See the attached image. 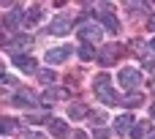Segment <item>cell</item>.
<instances>
[{
	"instance_id": "obj_1",
	"label": "cell",
	"mask_w": 155,
	"mask_h": 139,
	"mask_svg": "<svg viewBox=\"0 0 155 139\" xmlns=\"http://www.w3.org/2000/svg\"><path fill=\"white\" fill-rule=\"evenodd\" d=\"M93 87H95V96L106 104V107H114L120 98H117V93L112 90V79H109V74H98L95 79H93Z\"/></svg>"
},
{
	"instance_id": "obj_2",
	"label": "cell",
	"mask_w": 155,
	"mask_h": 139,
	"mask_svg": "<svg viewBox=\"0 0 155 139\" xmlns=\"http://www.w3.org/2000/svg\"><path fill=\"white\" fill-rule=\"evenodd\" d=\"M117 82H120V87H125L128 93H134V90L142 85V71H136V68L125 66V68H120V74H117Z\"/></svg>"
},
{
	"instance_id": "obj_3",
	"label": "cell",
	"mask_w": 155,
	"mask_h": 139,
	"mask_svg": "<svg viewBox=\"0 0 155 139\" xmlns=\"http://www.w3.org/2000/svg\"><path fill=\"white\" fill-rule=\"evenodd\" d=\"M95 14L101 16V22H104V27H106V30H112V33H117V30H120V25H117V16L112 14V5H109V3H101V5H95Z\"/></svg>"
},
{
	"instance_id": "obj_4",
	"label": "cell",
	"mask_w": 155,
	"mask_h": 139,
	"mask_svg": "<svg viewBox=\"0 0 155 139\" xmlns=\"http://www.w3.org/2000/svg\"><path fill=\"white\" fill-rule=\"evenodd\" d=\"M101 36H104V30H101L95 22H87V25H82V27H79V38H82L87 46H90V44H98V41H101Z\"/></svg>"
},
{
	"instance_id": "obj_5",
	"label": "cell",
	"mask_w": 155,
	"mask_h": 139,
	"mask_svg": "<svg viewBox=\"0 0 155 139\" xmlns=\"http://www.w3.org/2000/svg\"><path fill=\"white\" fill-rule=\"evenodd\" d=\"M14 66L22 71V74H38V66L30 55H14Z\"/></svg>"
},
{
	"instance_id": "obj_6",
	"label": "cell",
	"mask_w": 155,
	"mask_h": 139,
	"mask_svg": "<svg viewBox=\"0 0 155 139\" xmlns=\"http://www.w3.org/2000/svg\"><path fill=\"white\" fill-rule=\"evenodd\" d=\"M65 57H71V46H54V49L46 52V63L49 66H60Z\"/></svg>"
},
{
	"instance_id": "obj_7",
	"label": "cell",
	"mask_w": 155,
	"mask_h": 139,
	"mask_svg": "<svg viewBox=\"0 0 155 139\" xmlns=\"http://www.w3.org/2000/svg\"><path fill=\"white\" fill-rule=\"evenodd\" d=\"M71 27H74V22H71L68 16H57V19L49 25V33H52V36H65V33H71Z\"/></svg>"
},
{
	"instance_id": "obj_8",
	"label": "cell",
	"mask_w": 155,
	"mask_h": 139,
	"mask_svg": "<svg viewBox=\"0 0 155 139\" xmlns=\"http://www.w3.org/2000/svg\"><path fill=\"white\" fill-rule=\"evenodd\" d=\"M19 25H25V11L22 8H11V14L5 16L3 27H19Z\"/></svg>"
},
{
	"instance_id": "obj_9",
	"label": "cell",
	"mask_w": 155,
	"mask_h": 139,
	"mask_svg": "<svg viewBox=\"0 0 155 139\" xmlns=\"http://www.w3.org/2000/svg\"><path fill=\"white\" fill-rule=\"evenodd\" d=\"M131 128H134V117L131 115H120L114 120V134H131Z\"/></svg>"
},
{
	"instance_id": "obj_10",
	"label": "cell",
	"mask_w": 155,
	"mask_h": 139,
	"mask_svg": "<svg viewBox=\"0 0 155 139\" xmlns=\"http://www.w3.org/2000/svg\"><path fill=\"white\" fill-rule=\"evenodd\" d=\"M44 16V8L41 5H33V8H27L25 11V27H33V25H38V19Z\"/></svg>"
},
{
	"instance_id": "obj_11",
	"label": "cell",
	"mask_w": 155,
	"mask_h": 139,
	"mask_svg": "<svg viewBox=\"0 0 155 139\" xmlns=\"http://www.w3.org/2000/svg\"><path fill=\"white\" fill-rule=\"evenodd\" d=\"M117 55H120V49H117L114 44H106V46L101 49V55H98V60H101L104 66H112V60H114Z\"/></svg>"
},
{
	"instance_id": "obj_12",
	"label": "cell",
	"mask_w": 155,
	"mask_h": 139,
	"mask_svg": "<svg viewBox=\"0 0 155 139\" xmlns=\"http://www.w3.org/2000/svg\"><path fill=\"white\" fill-rule=\"evenodd\" d=\"M46 128H49L54 137H65V134H68V126H65V120H57V117H49Z\"/></svg>"
},
{
	"instance_id": "obj_13",
	"label": "cell",
	"mask_w": 155,
	"mask_h": 139,
	"mask_svg": "<svg viewBox=\"0 0 155 139\" xmlns=\"http://www.w3.org/2000/svg\"><path fill=\"white\" fill-rule=\"evenodd\" d=\"M30 44H33V38H30V36H16L8 46H11V52H14V55H19V49H27Z\"/></svg>"
},
{
	"instance_id": "obj_14",
	"label": "cell",
	"mask_w": 155,
	"mask_h": 139,
	"mask_svg": "<svg viewBox=\"0 0 155 139\" xmlns=\"http://www.w3.org/2000/svg\"><path fill=\"white\" fill-rule=\"evenodd\" d=\"M19 128V123L14 120V117H0V137H8V134H14Z\"/></svg>"
},
{
	"instance_id": "obj_15",
	"label": "cell",
	"mask_w": 155,
	"mask_h": 139,
	"mask_svg": "<svg viewBox=\"0 0 155 139\" xmlns=\"http://www.w3.org/2000/svg\"><path fill=\"white\" fill-rule=\"evenodd\" d=\"M142 101H144V96H142L139 90H134V93H125V98H123V104H125L128 109H134V107H142Z\"/></svg>"
},
{
	"instance_id": "obj_16",
	"label": "cell",
	"mask_w": 155,
	"mask_h": 139,
	"mask_svg": "<svg viewBox=\"0 0 155 139\" xmlns=\"http://www.w3.org/2000/svg\"><path fill=\"white\" fill-rule=\"evenodd\" d=\"M68 117H71V120L87 117V107H84V104H71V107H68Z\"/></svg>"
},
{
	"instance_id": "obj_17",
	"label": "cell",
	"mask_w": 155,
	"mask_h": 139,
	"mask_svg": "<svg viewBox=\"0 0 155 139\" xmlns=\"http://www.w3.org/2000/svg\"><path fill=\"white\" fill-rule=\"evenodd\" d=\"M35 96L33 93H19V96H14V104H19V107H35Z\"/></svg>"
},
{
	"instance_id": "obj_18",
	"label": "cell",
	"mask_w": 155,
	"mask_h": 139,
	"mask_svg": "<svg viewBox=\"0 0 155 139\" xmlns=\"http://www.w3.org/2000/svg\"><path fill=\"white\" fill-rule=\"evenodd\" d=\"M147 131H150V123H134V128H131V137L134 139H142V137H147Z\"/></svg>"
},
{
	"instance_id": "obj_19",
	"label": "cell",
	"mask_w": 155,
	"mask_h": 139,
	"mask_svg": "<svg viewBox=\"0 0 155 139\" xmlns=\"http://www.w3.org/2000/svg\"><path fill=\"white\" fill-rule=\"evenodd\" d=\"M60 96H63V93H57V90H46V93L41 96V104H44V107H49V104H52V101H57Z\"/></svg>"
},
{
	"instance_id": "obj_20",
	"label": "cell",
	"mask_w": 155,
	"mask_h": 139,
	"mask_svg": "<svg viewBox=\"0 0 155 139\" xmlns=\"http://www.w3.org/2000/svg\"><path fill=\"white\" fill-rule=\"evenodd\" d=\"M79 57H82V60H84V63H87V60H93V57H95V49H93V46H87V44H84V46H82V49H79Z\"/></svg>"
},
{
	"instance_id": "obj_21",
	"label": "cell",
	"mask_w": 155,
	"mask_h": 139,
	"mask_svg": "<svg viewBox=\"0 0 155 139\" xmlns=\"http://www.w3.org/2000/svg\"><path fill=\"white\" fill-rule=\"evenodd\" d=\"M128 11H131V14H144L147 5H144V3H128Z\"/></svg>"
},
{
	"instance_id": "obj_22",
	"label": "cell",
	"mask_w": 155,
	"mask_h": 139,
	"mask_svg": "<svg viewBox=\"0 0 155 139\" xmlns=\"http://www.w3.org/2000/svg\"><path fill=\"white\" fill-rule=\"evenodd\" d=\"M27 123H30V126H38V123H49V117H46V115H30V117H27Z\"/></svg>"
},
{
	"instance_id": "obj_23",
	"label": "cell",
	"mask_w": 155,
	"mask_h": 139,
	"mask_svg": "<svg viewBox=\"0 0 155 139\" xmlns=\"http://www.w3.org/2000/svg\"><path fill=\"white\" fill-rule=\"evenodd\" d=\"M38 79L49 85V82H54V71H38Z\"/></svg>"
},
{
	"instance_id": "obj_24",
	"label": "cell",
	"mask_w": 155,
	"mask_h": 139,
	"mask_svg": "<svg viewBox=\"0 0 155 139\" xmlns=\"http://www.w3.org/2000/svg\"><path fill=\"white\" fill-rule=\"evenodd\" d=\"M104 120H106V115H104V112H95V115H93V123H98V126H101Z\"/></svg>"
},
{
	"instance_id": "obj_25",
	"label": "cell",
	"mask_w": 155,
	"mask_h": 139,
	"mask_svg": "<svg viewBox=\"0 0 155 139\" xmlns=\"http://www.w3.org/2000/svg\"><path fill=\"white\" fill-rule=\"evenodd\" d=\"M25 139H44L41 134H35V131H25Z\"/></svg>"
},
{
	"instance_id": "obj_26",
	"label": "cell",
	"mask_w": 155,
	"mask_h": 139,
	"mask_svg": "<svg viewBox=\"0 0 155 139\" xmlns=\"http://www.w3.org/2000/svg\"><path fill=\"white\" fill-rule=\"evenodd\" d=\"M0 82H3V85L8 82V76H5V66H3V63H0Z\"/></svg>"
},
{
	"instance_id": "obj_27",
	"label": "cell",
	"mask_w": 155,
	"mask_h": 139,
	"mask_svg": "<svg viewBox=\"0 0 155 139\" xmlns=\"http://www.w3.org/2000/svg\"><path fill=\"white\" fill-rule=\"evenodd\" d=\"M93 137H95V139H106V137H109V134H106V131H101V128H98V131H95V134H93Z\"/></svg>"
},
{
	"instance_id": "obj_28",
	"label": "cell",
	"mask_w": 155,
	"mask_h": 139,
	"mask_svg": "<svg viewBox=\"0 0 155 139\" xmlns=\"http://www.w3.org/2000/svg\"><path fill=\"white\" fill-rule=\"evenodd\" d=\"M0 46H5V27H0Z\"/></svg>"
},
{
	"instance_id": "obj_29",
	"label": "cell",
	"mask_w": 155,
	"mask_h": 139,
	"mask_svg": "<svg viewBox=\"0 0 155 139\" xmlns=\"http://www.w3.org/2000/svg\"><path fill=\"white\" fill-rule=\"evenodd\" d=\"M147 27H150V30H153V33H155V14H153V16H150V22H147Z\"/></svg>"
},
{
	"instance_id": "obj_30",
	"label": "cell",
	"mask_w": 155,
	"mask_h": 139,
	"mask_svg": "<svg viewBox=\"0 0 155 139\" xmlns=\"http://www.w3.org/2000/svg\"><path fill=\"white\" fill-rule=\"evenodd\" d=\"M150 52H153V55H155V38H153V41H150Z\"/></svg>"
},
{
	"instance_id": "obj_31",
	"label": "cell",
	"mask_w": 155,
	"mask_h": 139,
	"mask_svg": "<svg viewBox=\"0 0 155 139\" xmlns=\"http://www.w3.org/2000/svg\"><path fill=\"white\" fill-rule=\"evenodd\" d=\"M150 115H153V117H155V104H153V109H150Z\"/></svg>"
},
{
	"instance_id": "obj_32",
	"label": "cell",
	"mask_w": 155,
	"mask_h": 139,
	"mask_svg": "<svg viewBox=\"0 0 155 139\" xmlns=\"http://www.w3.org/2000/svg\"><path fill=\"white\" fill-rule=\"evenodd\" d=\"M76 139H87V137H84V134H79V137H76Z\"/></svg>"
},
{
	"instance_id": "obj_33",
	"label": "cell",
	"mask_w": 155,
	"mask_h": 139,
	"mask_svg": "<svg viewBox=\"0 0 155 139\" xmlns=\"http://www.w3.org/2000/svg\"><path fill=\"white\" fill-rule=\"evenodd\" d=\"M150 139H155V134H153V137H150Z\"/></svg>"
},
{
	"instance_id": "obj_34",
	"label": "cell",
	"mask_w": 155,
	"mask_h": 139,
	"mask_svg": "<svg viewBox=\"0 0 155 139\" xmlns=\"http://www.w3.org/2000/svg\"><path fill=\"white\" fill-rule=\"evenodd\" d=\"M153 90H155V85H153Z\"/></svg>"
}]
</instances>
